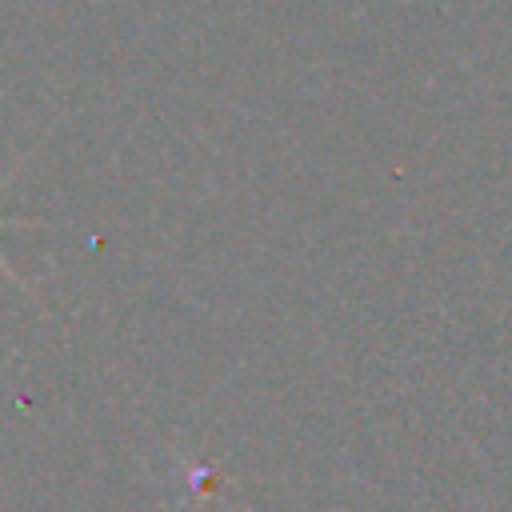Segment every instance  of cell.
Wrapping results in <instances>:
<instances>
[{
  "instance_id": "cell-1",
  "label": "cell",
  "mask_w": 512,
  "mask_h": 512,
  "mask_svg": "<svg viewBox=\"0 0 512 512\" xmlns=\"http://www.w3.org/2000/svg\"><path fill=\"white\" fill-rule=\"evenodd\" d=\"M4 184H8V180H0V188H4ZM12 224H24V220H0V228H12ZM0 276H4V280H16V284H20V276H16L12 268H8V260H4V256H0Z\"/></svg>"
}]
</instances>
